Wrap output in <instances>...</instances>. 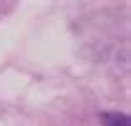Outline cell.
<instances>
[{"instance_id":"cell-1","label":"cell","mask_w":131,"mask_h":126,"mask_svg":"<svg viewBox=\"0 0 131 126\" xmlns=\"http://www.w3.org/2000/svg\"><path fill=\"white\" fill-rule=\"evenodd\" d=\"M99 121H102V126H131L129 116L126 114H119V111H102L99 114Z\"/></svg>"}]
</instances>
